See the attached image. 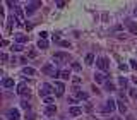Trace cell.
Returning a JSON list of instances; mask_svg holds the SVG:
<instances>
[{
  "mask_svg": "<svg viewBox=\"0 0 137 120\" xmlns=\"http://www.w3.org/2000/svg\"><path fill=\"white\" fill-rule=\"evenodd\" d=\"M53 89H55V87L51 86V84H48V83H43L41 86H40V96H41L43 99H45V98H48V94H50V93H55Z\"/></svg>",
  "mask_w": 137,
  "mask_h": 120,
  "instance_id": "6da1fadb",
  "label": "cell"
},
{
  "mask_svg": "<svg viewBox=\"0 0 137 120\" xmlns=\"http://www.w3.org/2000/svg\"><path fill=\"white\" fill-rule=\"evenodd\" d=\"M96 67H98L100 71H103V72H108V71H110V62H108V58H106V57L96 58Z\"/></svg>",
  "mask_w": 137,
  "mask_h": 120,
  "instance_id": "7a4b0ae2",
  "label": "cell"
},
{
  "mask_svg": "<svg viewBox=\"0 0 137 120\" xmlns=\"http://www.w3.org/2000/svg\"><path fill=\"white\" fill-rule=\"evenodd\" d=\"M115 108H116V101L108 98L106 103H105V106H103V113H112V112H115Z\"/></svg>",
  "mask_w": 137,
  "mask_h": 120,
  "instance_id": "3957f363",
  "label": "cell"
},
{
  "mask_svg": "<svg viewBox=\"0 0 137 120\" xmlns=\"http://www.w3.org/2000/svg\"><path fill=\"white\" fill-rule=\"evenodd\" d=\"M53 60L55 62H67V60H69V53H67V52H57V53L53 55Z\"/></svg>",
  "mask_w": 137,
  "mask_h": 120,
  "instance_id": "277c9868",
  "label": "cell"
},
{
  "mask_svg": "<svg viewBox=\"0 0 137 120\" xmlns=\"http://www.w3.org/2000/svg\"><path fill=\"white\" fill-rule=\"evenodd\" d=\"M125 26H127V29H129L132 34H137V22L132 21V19H127L125 21Z\"/></svg>",
  "mask_w": 137,
  "mask_h": 120,
  "instance_id": "5b68a950",
  "label": "cell"
},
{
  "mask_svg": "<svg viewBox=\"0 0 137 120\" xmlns=\"http://www.w3.org/2000/svg\"><path fill=\"white\" fill-rule=\"evenodd\" d=\"M38 7H41V2H31L26 5V14H33Z\"/></svg>",
  "mask_w": 137,
  "mask_h": 120,
  "instance_id": "8992f818",
  "label": "cell"
},
{
  "mask_svg": "<svg viewBox=\"0 0 137 120\" xmlns=\"http://www.w3.org/2000/svg\"><path fill=\"white\" fill-rule=\"evenodd\" d=\"M41 72H45V74H50L51 77H53L57 71H55V65H53V64H46V65L41 69Z\"/></svg>",
  "mask_w": 137,
  "mask_h": 120,
  "instance_id": "52a82bcc",
  "label": "cell"
},
{
  "mask_svg": "<svg viewBox=\"0 0 137 120\" xmlns=\"http://www.w3.org/2000/svg\"><path fill=\"white\" fill-rule=\"evenodd\" d=\"M17 93H19L21 96H28L29 98V87H26L24 83H21L19 86H17Z\"/></svg>",
  "mask_w": 137,
  "mask_h": 120,
  "instance_id": "ba28073f",
  "label": "cell"
},
{
  "mask_svg": "<svg viewBox=\"0 0 137 120\" xmlns=\"http://www.w3.org/2000/svg\"><path fill=\"white\" fill-rule=\"evenodd\" d=\"M7 117H9V120H19V110L17 108H10L7 112Z\"/></svg>",
  "mask_w": 137,
  "mask_h": 120,
  "instance_id": "9c48e42d",
  "label": "cell"
},
{
  "mask_svg": "<svg viewBox=\"0 0 137 120\" xmlns=\"http://www.w3.org/2000/svg\"><path fill=\"white\" fill-rule=\"evenodd\" d=\"M55 89H57V96H62L63 91H65V86H63V83H60V81H55Z\"/></svg>",
  "mask_w": 137,
  "mask_h": 120,
  "instance_id": "30bf717a",
  "label": "cell"
},
{
  "mask_svg": "<svg viewBox=\"0 0 137 120\" xmlns=\"http://www.w3.org/2000/svg\"><path fill=\"white\" fill-rule=\"evenodd\" d=\"M55 113H57V106H55V105H48V106L45 108V115L46 117H53Z\"/></svg>",
  "mask_w": 137,
  "mask_h": 120,
  "instance_id": "8fae6325",
  "label": "cell"
},
{
  "mask_svg": "<svg viewBox=\"0 0 137 120\" xmlns=\"http://www.w3.org/2000/svg\"><path fill=\"white\" fill-rule=\"evenodd\" d=\"M69 113H70L72 117H77V115L82 113V108H81V106H70V108H69Z\"/></svg>",
  "mask_w": 137,
  "mask_h": 120,
  "instance_id": "7c38bea8",
  "label": "cell"
},
{
  "mask_svg": "<svg viewBox=\"0 0 137 120\" xmlns=\"http://www.w3.org/2000/svg\"><path fill=\"white\" fill-rule=\"evenodd\" d=\"M74 93H75V96H77L79 99H87V93H82L77 86H74Z\"/></svg>",
  "mask_w": 137,
  "mask_h": 120,
  "instance_id": "4fadbf2b",
  "label": "cell"
},
{
  "mask_svg": "<svg viewBox=\"0 0 137 120\" xmlns=\"http://www.w3.org/2000/svg\"><path fill=\"white\" fill-rule=\"evenodd\" d=\"M94 81L96 83H105V81H106V74H103V72H96L94 74Z\"/></svg>",
  "mask_w": 137,
  "mask_h": 120,
  "instance_id": "5bb4252c",
  "label": "cell"
},
{
  "mask_svg": "<svg viewBox=\"0 0 137 120\" xmlns=\"http://www.w3.org/2000/svg\"><path fill=\"white\" fill-rule=\"evenodd\" d=\"M22 75H31L33 77V75H36V71H34L33 67H24L22 69Z\"/></svg>",
  "mask_w": 137,
  "mask_h": 120,
  "instance_id": "9a60e30c",
  "label": "cell"
},
{
  "mask_svg": "<svg viewBox=\"0 0 137 120\" xmlns=\"http://www.w3.org/2000/svg\"><path fill=\"white\" fill-rule=\"evenodd\" d=\"M2 86H4V87H14V79L5 77L4 81H2Z\"/></svg>",
  "mask_w": 137,
  "mask_h": 120,
  "instance_id": "2e32d148",
  "label": "cell"
},
{
  "mask_svg": "<svg viewBox=\"0 0 137 120\" xmlns=\"http://www.w3.org/2000/svg\"><path fill=\"white\" fill-rule=\"evenodd\" d=\"M16 41L19 43V45H22V43H26V41H28V36H24V34H21V33H19V34H16Z\"/></svg>",
  "mask_w": 137,
  "mask_h": 120,
  "instance_id": "e0dca14e",
  "label": "cell"
},
{
  "mask_svg": "<svg viewBox=\"0 0 137 120\" xmlns=\"http://www.w3.org/2000/svg\"><path fill=\"white\" fill-rule=\"evenodd\" d=\"M38 48L40 50H46L48 48V41H46V40H40V41H38Z\"/></svg>",
  "mask_w": 137,
  "mask_h": 120,
  "instance_id": "ac0fdd59",
  "label": "cell"
},
{
  "mask_svg": "<svg viewBox=\"0 0 137 120\" xmlns=\"http://www.w3.org/2000/svg\"><path fill=\"white\" fill-rule=\"evenodd\" d=\"M86 64H87V65H93V64H94V55H93V53L86 55Z\"/></svg>",
  "mask_w": 137,
  "mask_h": 120,
  "instance_id": "d6986e66",
  "label": "cell"
},
{
  "mask_svg": "<svg viewBox=\"0 0 137 120\" xmlns=\"http://www.w3.org/2000/svg\"><path fill=\"white\" fill-rule=\"evenodd\" d=\"M116 105H118V110H120L122 113H127V106H125V103L122 101V99H120V101H116Z\"/></svg>",
  "mask_w": 137,
  "mask_h": 120,
  "instance_id": "ffe728a7",
  "label": "cell"
},
{
  "mask_svg": "<svg viewBox=\"0 0 137 120\" xmlns=\"http://www.w3.org/2000/svg\"><path fill=\"white\" fill-rule=\"evenodd\" d=\"M60 77H62L63 81H67V79L70 77V72L67 71V69H63V71H60Z\"/></svg>",
  "mask_w": 137,
  "mask_h": 120,
  "instance_id": "44dd1931",
  "label": "cell"
},
{
  "mask_svg": "<svg viewBox=\"0 0 137 120\" xmlns=\"http://www.w3.org/2000/svg\"><path fill=\"white\" fill-rule=\"evenodd\" d=\"M105 87H106V91H115V84L113 83H110V81H106V83H105Z\"/></svg>",
  "mask_w": 137,
  "mask_h": 120,
  "instance_id": "7402d4cb",
  "label": "cell"
},
{
  "mask_svg": "<svg viewBox=\"0 0 137 120\" xmlns=\"http://www.w3.org/2000/svg\"><path fill=\"white\" fill-rule=\"evenodd\" d=\"M10 50H12V52H22L24 48H22V45H19V43H16V45H12V46H10Z\"/></svg>",
  "mask_w": 137,
  "mask_h": 120,
  "instance_id": "603a6c76",
  "label": "cell"
},
{
  "mask_svg": "<svg viewBox=\"0 0 137 120\" xmlns=\"http://www.w3.org/2000/svg\"><path fill=\"white\" fill-rule=\"evenodd\" d=\"M14 10H16V14H17V17H19V19H21L22 17V10H21V7H19V5H14Z\"/></svg>",
  "mask_w": 137,
  "mask_h": 120,
  "instance_id": "cb8c5ba5",
  "label": "cell"
},
{
  "mask_svg": "<svg viewBox=\"0 0 137 120\" xmlns=\"http://www.w3.org/2000/svg\"><path fill=\"white\" fill-rule=\"evenodd\" d=\"M118 84H120L122 87H127V79H125V77H120V79H118Z\"/></svg>",
  "mask_w": 137,
  "mask_h": 120,
  "instance_id": "d4e9b609",
  "label": "cell"
},
{
  "mask_svg": "<svg viewBox=\"0 0 137 120\" xmlns=\"http://www.w3.org/2000/svg\"><path fill=\"white\" fill-rule=\"evenodd\" d=\"M118 69H120L122 72H127V71H129V65H125V64H120V65H118Z\"/></svg>",
  "mask_w": 137,
  "mask_h": 120,
  "instance_id": "484cf974",
  "label": "cell"
},
{
  "mask_svg": "<svg viewBox=\"0 0 137 120\" xmlns=\"http://www.w3.org/2000/svg\"><path fill=\"white\" fill-rule=\"evenodd\" d=\"M21 106L24 108V110H28V112L31 110V106H29V103H28V101H22V103H21Z\"/></svg>",
  "mask_w": 137,
  "mask_h": 120,
  "instance_id": "4316f807",
  "label": "cell"
},
{
  "mask_svg": "<svg viewBox=\"0 0 137 120\" xmlns=\"http://www.w3.org/2000/svg\"><path fill=\"white\" fill-rule=\"evenodd\" d=\"M72 69H74V71H81V64L79 62H74V64H72Z\"/></svg>",
  "mask_w": 137,
  "mask_h": 120,
  "instance_id": "83f0119b",
  "label": "cell"
},
{
  "mask_svg": "<svg viewBox=\"0 0 137 120\" xmlns=\"http://www.w3.org/2000/svg\"><path fill=\"white\" fill-rule=\"evenodd\" d=\"M58 45H60V46H63V48H70V43H69V41H60Z\"/></svg>",
  "mask_w": 137,
  "mask_h": 120,
  "instance_id": "f1b7e54d",
  "label": "cell"
},
{
  "mask_svg": "<svg viewBox=\"0 0 137 120\" xmlns=\"http://www.w3.org/2000/svg\"><path fill=\"white\" fill-rule=\"evenodd\" d=\"M46 38H48V33H46V31H41V33H40V40H46Z\"/></svg>",
  "mask_w": 137,
  "mask_h": 120,
  "instance_id": "f546056e",
  "label": "cell"
},
{
  "mask_svg": "<svg viewBox=\"0 0 137 120\" xmlns=\"http://www.w3.org/2000/svg\"><path fill=\"white\" fill-rule=\"evenodd\" d=\"M43 101H45L46 105H51V103H53V98H51V96H48V98H45Z\"/></svg>",
  "mask_w": 137,
  "mask_h": 120,
  "instance_id": "4dcf8cb0",
  "label": "cell"
},
{
  "mask_svg": "<svg viewBox=\"0 0 137 120\" xmlns=\"http://www.w3.org/2000/svg\"><path fill=\"white\" fill-rule=\"evenodd\" d=\"M130 64H132L130 67H132L134 71H137V60H134V58H132V60H130Z\"/></svg>",
  "mask_w": 137,
  "mask_h": 120,
  "instance_id": "1f68e13d",
  "label": "cell"
},
{
  "mask_svg": "<svg viewBox=\"0 0 137 120\" xmlns=\"http://www.w3.org/2000/svg\"><path fill=\"white\" fill-rule=\"evenodd\" d=\"M57 7L58 9H63V7H65V2H57Z\"/></svg>",
  "mask_w": 137,
  "mask_h": 120,
  "instance_id": "d6a6232c",
  "label": "cell"
},
{
  "mask_svg": "<svg viewBox=\"0 0 137 120\" xmlns=\"http://www.w3.org/2000/svg\"><path fill=\"white\" fill-rule=\"evenodd\" d=\"M9 60V57H7V53H2V62H7Z\"/></svg>",
  "mask_w": 137,
  "mask_h": 120,
  "instance_id": "836d02e7",
  "label": "cell"
},
{
  "mask_svg": "<svg viewBox=\"0 0 137 120\" xmlns=\"http://www.w3.org/2000/svg\"><path fill=\"white\" fill-rule=\"evenodd\" d=\"M69 103H70V105H75V103H77V99H75V98H69Z\"/></svg>",
  "mask_w": 137,
  "mask_h": 120,
  "instance_id": "e575fe53",
  "label": "cell"
},
{
  "mask_svg": "<svg viewBox=\"0 0 137 120\" xmlns=\"http://www.w3.org/2000/svg\"><path fill=\"white\" fill-rule=\"evenodd\" d=\"M26 118H28V120H34V115H33V113H29V115L26 113Z\"/></svg>",
  "mask_w": 137,
  "mask_h": 120,
  "instance_id": "d590c367",
  "label": "cell"
},
{
  "mask_svg": "<svg viewBox=\"0 0 137 120\" xmlns=\"http://www.w3.org/2000/svg\"><path fill=\"white\" fill-rule=\"evenodd\" d=\"M0 45H2V46H4V48H5V46L9 45V41H7V40H2V43H0Z\"/></svg>",
  "mask_w": 137,
  "mask_h": 120,
  "instance_id": "8d00e7d4",
  "label": "cell"
},
{
  "mask_svg": "<svg viewBox=\"0 0 137 120\" xmlns=\"http://www.w3.org/2000/svg\"><path fill=\"white\" fill-rule=\"evenodd\" d=\"M108 120H122L120 117H112V118H108Z\"/></svg>",
  "mask_w": 137,
  "mask_h": 120,
  "instance_id": "74e56055",
  "label": "cell"
},
{
  "mask_svg": "<svg viewBox=\"0 0 137 120\" xmlns=\"http://www.w3.org/2000/svg\"><path fill=\"white\" fill-rule=\"evenodd\" d=\"M132 81H134V83H135V84H137V77H134V79H132Z\"/></svg>",
  "mask_w": 137,
  "mask_h": 120,
  "instance_id": "f35d334b",
  "label": "cell"
},
{
  "mask_svg": "<svg viewBox=\"0 0 137 120\" xmlns=\"http://www.w3.org/2000/svg\"><path fill=\"white\" fill-rule=\"evenodd\" d=\"M134 14H135V16H137V9H135V10H134Z\"/></svg>",
  "mask_w": 137,
  "mask_h": 120,
  "instance_id": "ab89813d",
  "label": "cell"
},
{
  "mask_svg": "<svg viewBox=\"0 0 137 120\" xmlns=\"http://www.w3.org/2000/svg\"><path fill=\"white\" fill-rule=\"evenodd\" d=\"M135 98H137V96H135Z\"/></svg>",
  "mask_w": 137,
  "mask_h": 120,
  "instance_id": "60d3db41",
  "label": "cell"
}]
</instances>
